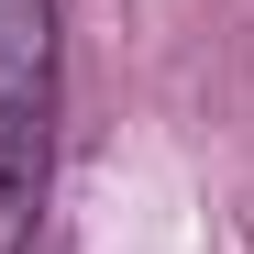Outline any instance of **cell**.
<instances>
[{"mask_svg": "<svg viewBox=\"0 0 254 254\" xmlns=\"http://www.w3.org/2000/svg\"><path fill=\"white\" fill-rule=\"evenodd\" d=\"M56 155V0H0V254H33Z\"/></svg>", "mask_w": 254, "mask_h": 254, "instance_id": "cell-1", "label": "cell"}]
</instances>
